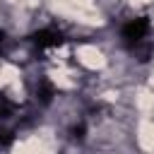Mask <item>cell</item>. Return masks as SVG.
Segmentation results:
<instances>
[{
  "instance_id": "4",
  "label": "cell",
  "mask_w": 154,
  "mask_h": 154,
  "mask_svg": "<svg viewBox=\"0 0 154 154\" xmlns=\"http://www.w3.org/2000/svg\"><path fill=\"white\" fill-rule=\"evenodd\" d=\"M14 108H17V106H14L5 94H0V120H7V118L14 113Z\"/></svg>"
},
{
  "instance_id": "3",
  "label": "cell",
  "mask_w": 154,
  "mask_h": 154,
  "mask_svg": "<svg viewBox=\"0 0 154 154\" xmlns=\"http://www.w3.org/2000/svg\"><path fill=\"white\" fill-rule=\"evenodd\" d=\"M36 99H38L41 103H51V99H53V84L43 79V82L38 84V89H36Z\"/></svg>"
},
{
  "instance_id": "2",
  "label": "cell",
  "mask_w": 154,
  "mask_h": 154,
  "mask_svg": "<svg viewBox=\"0 0 154 154\" xmlns=\"http://www.w3.org/2000/svg\"><path fill=\"white\" fill-rule=\"evenodd\" d=\"M29 41H31L36 48H51V46H60V43H65V34H63L60 29H55V26H46V29L31 34Z\"/></svg>"
},
{
  "instance_id": "6",
  "label": "cell",
  "mask_w": 154,
  "mask_h": 154,
  "mask_svg": "<svg viewBox=\"0 0 154 154\" xmlns=\"http://www.w3.org/2000/svg\"><path fill=\"white\" fill-rule=\"evenodd\" d=\"M72 140H77V142L84 140V123H77V125L72 128Z\"/></svg>"
},
{
  "instance_id": "1",
  "label": "cell",
  "mask_w": 154,
  "mask_h": 154,
  "mask_svg": "<svg viewBox=\"0 0 154 154\" xmlns=\"http://www.w3.org/2000/svg\"><path fill=\"white\" fill-rule=\"evenodd\" d=\"M147 34H149V19H147V17L130 19V22H125L123 29H120V36H123V41H125V46H128L130 51H132L135 46L144 43Z\"/></svg>"
},
{
  "instance_id": "5",
  "label": "cell",
  "mask_w": 154,
  "mask_h": 154,
  "mask_svg": "<svg viewBox=\"0 0 154 154\" xmlns=\"http://www.w3.org/2000/svg\"><path fill=\"white\" fill-rule=\"evenodd\" d=\"M14 142V130H0V149H5V147H10Z\"/></svg>"
},
{
  "instance_id": "7",
  "label": "cell",
  "mask_w": 154,
  "mask_h": 154,
  "mask_svg": "<svg viewBox=\"0 0 154 154\" xmlns=\"http://www.w3.org/2000/svg\"><path fill=\"white\" fill-rule=\"evenodd\" d=\"M5 46H7V34H5L2 29H0V55L5 53Z\"/></svg>"
}]
</instances>
